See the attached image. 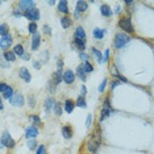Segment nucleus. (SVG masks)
<instances>
[{
	"label": "nucleus",
	"instance_id": "f257e3e1",
	"mask_svg": "<svg viewBox=\"0 0 154 154\" xmlns=\"http://www.w3.org/2000/svg\"><path fill=\"white\" fill-rule=\"evenodd\" d=\"M101 145V137H100V129L97 128L95 133H92V134L90 136V138L87 140V150H88L90 153L95 154L97 150H99Z\"/></svg>",
	"mask_w": 154,
	"mask_h": 154
},
{
	"label": "nucleus",
	"instance_id": "f03ea898",
	"mask_svg": "<svg viewBox=\"0 0 154 154\" xmlns=\"http://www.w3.org/2000/svg\"><path fill=\"white\" fill-rule=\"evenodd\" d=\"M129 41H131V37H129L128 34H125V33H119V34H116V37H115L113 45H115V48L121 49V48H124L125 45H128Z\"/></svg>",
	"mask_w": 154,
	"mask_h": 154
},
{
	"label": "nucleus",
	"instance_id": "7ed1b4c3",
	"mask_svg": "<svg viewBox=\"0 0 154 154\" xmlns=\"http://www.w3.org/2000/svg\"><path fill=\"white\" fill-rule=\"evenodd\" d=\"M119 26H120L122 30L128 32V33H133V32H134L133 25H132V21H131V19H129V17H121V19L119 20Z\"/></svg>",
	"mask_w": 154,
	"mask_h": 154
},
{
	"label": "nucleus",
	"instance_id": "20e7f679",
	"mask_svg": "<svg viewBox=\"0 0 154 154\" xmlns=\"http://www.w3.org/2000/svg\"><path fill=\"white\" fill-rule=\"evenodd\" d=\"M15 140H13L12 137H11V134H9V132H7V131H4L3 132V134H2V146L3 148H13L15 146Z\"/></svg>",
	"mask_w": 154,
	"mask_h": 154
},
{
	"label": "nucleus",
	"instance_id": "39448f33",
	"mask_svg": "<svg viewBox=\"0 0 154 154\" xmlns=\"http://www.w3.org/2000/svg\"><path fill=\"white\" fill-rule=\"evenodd\" d=\"M0 92H2L3 97H5V99H11V97L15 95V94H13V88L11 86H7L5 83L0 85Z\"/></svg>",
	"mask_w": 154,
	"mask_h": 154
},
{
	"label": "nucleus",
	"instance_id": "423d86ee",
	"mask_svg": "<svg viewBox=\"0 0 154 154\" xmlns=\"http://www.w3.org/2000/svg\"><path fill=\"white\" fill-rule=\"evenodd\" d=\"M24 16L26 17L28 20H32V23H36L38 19H40V11L34 7V8L29 9V11H26L25 13H24Z\"/></svg>",
	"mask_w": 154,
	"mask_h": 154
},
{
	"label": "nucleus",
	"instance_id": "0eeeda50",
	"mask_svg": "<svg viewBox=\"0 0 154 154\" xmlns=\"http://www.w3.org/2000/svg\"><path fill=\"white\" fill-rule=\"evenodd\" d=\"M11 45H12V36L11 34L2 36V38H0V49H2V50H7V49H9Z\"/></svg>",
	"mask_w": 154,
	"mask_h": 154
},
{
	"label": "nucleus",
	"instance_id": "6e6552de",
	"mask_svg": "<svg viewBox=\"0 0 154 154\" xmlns=\"http://www.w3.org/2000/svg\"><path fill=\"white\" fill-rule=\"evenodd\" d=\"M9 103L15 107H23L24 106V96L21 94H15V95L9 99Z\"/></svg>",
	"mask_w": 154,
	"mask_h": 154
},
{
	"label": "nucleus",
	"instance_id": "1a4fd4ad",
	"mask_svg": "<svg viewBox=\"0 0 154 154\" xmlns=\"http://www.w3.org/2000/svg\"><path fill=\"white\" fill-rule=\"evenodd\" d=\"M34 4H36V3L32 2V0H21V2L19 3V8L21 9V11H24V13H25L26 11L34 8Z\"/></svg>",
	"mask_w": 154,
	"mask_h": 154
},
{
	"label": "nucleus",
	"instance_id": "9d476101",
	"mask_svg": "<svg viewBox=\"0 0 154 154\" xmlns=\"http://www.w3.org/2000/svg\"><path fill=\"white\" fill-rule=\"evenodd\" d=\"M37 136H38V129L34 127V125H30V127L26 129V132H25V137L28 140H32L34 137H37Z\"/></svg>",
	"mask_w": 154,
	"mask_h": 154
},
{
	"label": "nucleus",
	"instance_id": "9b49d317",
	"mask_svg": "<svg viewBox=\"0 0 154 154\" xmlns=\"http://www.w3.org/2000/svg\"><path fill=\"white\" fill-rule=\"evenodd\" d=\"M55 101L51 96H49L46 100H45V111H46V113H50L51 109H54V107H55Z\"/></svg>",
	"mask_w": 154,
	"mask_h": 154
},
{
	"label": "nucleus",
	"instance_id": "f8f14e48",
	"mask_svg": "<svg viewBox=\"0 0 154 154\" xmlns=\"http://www.w3.org/2000/svg\"><path fill=\"white\" fill-rule=\"evenodd\" d=\"M63 80L66 85H72L75 80V74L71 71V70H67V71L63 74Z\"/></svg>",
	"mask_w": 154,
	"mask_h": 154
},
{
	"label": "nucleus",
	"instance_id": "ddd939ff",
	"mask_svg": "<svg viewBox=\"0 0 154 154\" xmlns=\"http://www.w3.org/2000/svg\"><path fill=\"white\" fill-rule=\"evenodd\" d=\"M19 74H20V76L25 80L26 83H29L30 80H32V76H30V72L28 71V69L26 67H21L20 69V71H19Z\"/></svg>",
	"mask_w": 154,
	"mask_h": 154
},
{
	"label": "nucleus",
	"instance_id": "4468645a",
	"mask_svg": "<svg viewBox=\"0 0 154 154\" xmlns=\"http://www.w3.org/2000/svg\"><path fill=\"white\" fill-rule=\"evenodd\" d=\"M76 72H78V76H79L80 79L86 80V78H87V71H86V69H85V63L78 66V69H76Z\"/></svg>",
	"mask_w": 154,
	"mask_h": 154
},
{
	"label": "nucleus",
	"instance_id": "2eb2a0df",
	"mask_svg": "<svg viewBox=\"0 0 154 154\" xmlns=\"http://www.w3.org/2000/svg\"><path fill=\"white\" fill-rule=\"evenodd\" d=\"M87 7H88L87 2H82V0H80V2L76 3V12L78 13H80V12L85 13L87 11Z\"/></svg>",
	"mask_w": 154,
	"mask_h": 154
},
{
	"label": "nucleus",
	"instance_id": "dca6fc26",
	"mask_svg": "<svg viewBox=\"0 0 154 154\" xmlns=\"http://www.w3.org/2000/svg\"><path fill=\"white\" fill-rule=\"evenodd\" d=\"M41 37H40V34L36 33V34H33V37H32V50H37L38 49V45H40L41 42Z\"/></svg>",
	"mask_w": 154,
	"mask_h": 154
},
{
	"label": "nucleus",
	"instance_id": "f3484780",
	"mask_svg": "<svg viewBox=\"0 0 154 154\" xmlns=\"http://www.w3.org/2000/svg\"><path fill=\"white\" fill-rule=\"evenodd\" d=\"M75 38L78 40H86V32L83 29V26H78L75 30Z\"/></svg>",
	"mask_w": 154,
	"mask_h": 154
},
{
	"label": "nucleus",
	"instance_id": "a211bd4d",
	"mask_svg": "<svg viewBox=\"0 0 154 154\" xmlns=\"http://www.w3.org/2000/svg\"><path fill=\"white\" fill-rule=\"evenodd\" d=\"M74 46L78 48L80 51H85V49H86V40H78V38H75V40H74Z\"/></svg>",
	"mask_w": 154,
	"mask_h": 154
},
{
	"label": "nucleus",
	"instance_id": "6ab92c4d",
	"mask_svg": "<svg viewBox=\"0 0 154 154\" xmlns=\"http://www.w3.org/2000/svg\"><path fill=\"white\" fill-rule=\"evenodd\" d=\"M75 106H76V104H75L72 100H66V101H65V111L67 112V113H71V112L74 111Z\"/></svg>",
	"mask_w": 154,
	"mask_h": 154
},
{
	"label": "nucleus",
	"instance_id": "aec40b11",
	"mask_svg": "<svg viewBox=\"0 0 154 154\" xmlns=\"http://www.w3.org/2000/svg\"><path fill=\"white\" fill-rule=\"evenodd\" d=\"M100 12H101V15L106 16V17H111L112 16V9L107 4H103L100 7Z\"/></svg>",
	"mask_w": 154,
	"mask_h": 154
},
{
	"label": "nucleus",
	"instance_id": "412c9836",
	"mask_svg": "<svg viewBox=\"0 0 154 154\" xmlns=\"http://www.w3.org/2000/svg\"><path fill=\"white\" fill-rule=\"evenodd\" d=\"M92 34H94V37H95V38H97V40H101V38L104 37V34H106V29L95 28V29H94V32H92Z\"/></svg>",
	"mask_w": 154,
	"mask_h": 154
},
{
	"label": "nucleus",
	"instance_id": "4be33fe9",
	"mask_svg": "<svg viewBox=\"0 0 154 154\" xmlns=\"http://www.w3.org/2000/svg\"><path fill=\"white\" fill-rule=\"evenodd\" d=\"M62 134H63L65 138H71L72 136V129L69 127V125H65V127H62Z\"/></svg>",
	"mask_w": 154,
	"mask_h": 154
},
{
	"label": "nucleus",
	"instance_id": "5701e85b",
	"mask_svg": "<svg viewBox=\"0 0 154 154\" xmlns=\"http://www.w3.org/2000/svg\"><path fill=\"white\" fill-rule=\"evenodd\" d=\"M111 112H115V109H111V108H107V107H104L103 109H101V113H100V121H103V120H106V119L109 116V113Z\"/></svg>",
	"mask_w": 154,
	"mask_h": 154
},
{
	"label": "nucleus",
	"instance_id": "b1692460",
	"mask_svg": "<svg viewBox=\"0 0 154 154\" xmlns=\"http://www.w3.org/2000/svg\"><path fill=\"white\" fill-rule=\"evenodd\" d=\"M62 79H63V75H62V70H57V71L54 72V76H53V80L55 82V85H59V83L62 82Z\"/></svg>",
	"mask_w": 154,
	"mask_h": 154
},
{
	"label": "nucleus",
	"instance_id": "393cba45",
	"mask_svg": "<svg viewBox=\"0 0 154 154\" xmlns=\"http://www.w3.org/2000/svg\"><path fill=\"white\" fill-rule=\"evenodd\" d=\"M58 11L62 13H69V7H67V2H59L58 3Z\"/></svg>",
	"mask_w": 154,
	"mask_h": 154
},
{
	"label": "nucleus",
	"instance_id": "a878e982",
	"mask_svg": "<svg viewBox=\"0 0 154 154\" xmlns=\"http://www.w3.org/2000/svg\"><path fill=\"white\" fill-rule=\"evenodd\" d=\"M4 58L8 62H15V59H16L15 51H4Z\"/></svg>",
	"mask_w": 154,
	"mask_h": 154
},
{
	"label": "nucleus",
	"instance_id": "bb28decb",
	"mask_svg": "<svg viewBox=\"0 0 154 154\" xmlns=\"http://www.w3.org/2000/svg\"><path fill=\"white\" fill-rule=\"evenodd\" d=\"M71 19L67 16H65V17H62L61 19V24H62V26L65 28V29H67V28H70V25H71Z\"/></svg>",
	"mask_w": 154,
	"mask_h": 154
},
{
	"label": "nucleus",
	"instance_id": "cd10ccee",
	"mask_svg": "<svg viewBox=\"0 0 154 154\" xmlns=\"http://www.w3.org/2000/svg\"><path fill=\"white\" fill-rule=\"evenodd\" d=\"M75 104H76V106H78V107H82V108H87V103H86V99H85V96H79L78 99H76Z\"/></svg>",
	"mask_w": 154,
	"mask_h": 154
},
{
	"label": "nucleus",
	"instance_id": "c85d7f7f",
	"mask_svg": "<svg viewBox=\"0 0 154 154\" xmlns=\"http://www.w3.org/2000/svg\"><path fill=\"white\" fill-rule=\"evenodd\" d=\"M92 54L95 55L96 57V59H97V62H99V63H103V55H101V53L99 50H97V49H95V48H92Z\"/></svg>",
	"mask_w": 154,
	"mask_h": 154
},
{
	"label": "nucleus",
	"instance_id": "c756f323",
	"mask_svg": "<svg viewBox=\"0 0 154 154\" xmlns=\"http://www.w3.org/2000/svg\"><path fill=\"white\" fill-rule=\"evenodd\" d=\"M13 51H15V54L16 55H20V57H23L24 54V48H23V45H16L15 48H13Z\"/></svg>",
	"mask_w": 154,
	"mask_h": 154
},
{
	"label": "nucleus",
	"instance_id": "7c9ffc66",
	"mask_svg": "<svg viewBox=\"0 0 154 154\" xmlns=\"http://www.w3.org/2000/svg\"><path fill=\"white\" fill-rule=\"evenodd\" d=\"M8 25H7V24H2V25H0V34H2V36H7V34H9V32H8Z\"/></svg>",
	"mask_w": 154,
	"mask_h": 154
},
{
	"label": "nucleus",
	"instance_id": "2f4dec72",
	"mask_svg": "<svg viewBox=\"0 0 154 154\" xmlns=\"http://www.w3.org/2000/svg\"><path fill=\"white\" fill-rule=\"evenodd\" d=\"M26 146H28V148H29L30 150H34V149H36V146H37V141H36L34 138L29 140V141H28V143H26Z\"/></svg>",
	"mask_w": 154,
	"mask_h": 154
},
{
	"label": "nucleus",
	"instance_id": "473e14b6",
	"mask_svg": "<svg viewBox=\"0 0 154 154\" xmlns=\"http://www.w3.org/2000/svg\"><path fill=\"white\" fill-rule=\"evenodd\" d=\"M54 112H55V115H57V116H61V115H62V104L61 103H55Z\"/></svg>",
	"mask_w": 154,
	"mask_h": 154
},
{
	"label": "nucleus",
	"instance_id": "72a5a7b5",
	"mask_svg": "<svg viewBox=\"0 0 154 154\" xmlns=\"http://www.w3.org/2000/svg\"><path fill=\"white\" fill-rule=\"evenodd\" d=\"M28 29H29V32H30V33L36 34V30H37V24H36V23H30V24H29V28H28Z\"/></svg>",
	"mask_w": 154,
	"mask_h": 154
},
{
	"label": "nucleus",
	"instance_id": "f704fd0d",
	"mask_svg": "<svg viewBox=\"0 0 154 154\" xmlns=\"http://www.w3.org/2000/svg\"><path fill=\"white\" fill-rule=\"evenodd\" d=\"M29 119H30V120H32V121H33L36 125L41 124V119L38 117V116H36V115H32V116H29Z\"/></svg>",
	"mask_w": 154,
	"mask_h": 154
},
{
	"label": "nucleus",
	"instance_id": "c9c22d12",
	"mask_svg": "<svg viewBox=\"0 0 154 154\" xmlns=\"http://www.w3.org/2000/svg\"><path fill=\"white\" fill-rule=\"evenodd\" d=\"M85 69H86L87 74H88V72H92V71H94V67L91 66L90 62H85Z\"/></svg>",
	"mask_w": 154,
	"mask_h": 154
},
{
	"label": "nucleus",
	"instance_id": "e433bc0d",
	"mask_svg": "<svg viewBox=\"0 0 154 154\" xmlns=\"http://www.w3.org/2000/svg\"><path fill=\"white\" fill-rule=\"evenodd\" d=\"M36 154H46V148H45V145H40V146H38Z\"/></svg>",
	"mask_w": 154,
	"mask_h": 154
},
{
	"label": "nucleus",
	"instance_id": "4c0bfd02",
	"mask_svg": "<svg viewBox=\"0 0 154 154\" xmlns=\"http://www.w3.org/2000/svg\"><path fill=\"white\" fill-rule=\"evenodd\" d=\"M106 87H107V79H104L103 82L100 83V86H99V92H104Z\"/></svg>",
	"mask_w": 154,
	"mask_h": 154
},
{
	"label": "nucleus",
	"instance_id": "58836bf2",
	"mask_svg": "<svg viewBox=\"0 0 154 154\" xmlns=\"http://www.w3.org/2000/svg\"><path fill=\"white\" fill-rule=\"evenodd\" d=\"M79 57H80V59H82V61H85V62L88 61V54L85 53V51H80V53H79Z\"/></svg>",
	"mask_w": 154,
	"mask_h": 154
},
{
	"label": "nucleus",
	"instance_id": "ea45409f",
	"mask_svg": "<svg viewBox=\"0 0 154 154\" xmlns=\"http://www.w3.org/2000/svg\"><path fill=\"white\" fill-rule=\"evenodd\" d=\"M28 103H29V107H34V103H36V99H34V96H29V99H28Z\"/></svg>",
	"mask_w": 154,
	"mask_h": 154
},
{
	"label": "nucleus",
	"instance_id": "a19ab883",
	"mask_svg": "<svg viewBox=\"0 0 154 154\" xmlns=\"http://www.w3.org/2000/svg\"><path fill=\"white\" fill-rule=\"evenodd\" d=\"M91 122H92V116H91V115H88V116H87V120H86V127H87V128L91 127Z\"/></svg>",
	"mask_w": 154,
	"mask_h": 154
},
{
	"label": "nucleus",
	"instance_id": "79ce46f5",
	"mask_svg": "<svg viewBox=\"0 0 154 154\" xmlns=\"http://www.w3.org/2000/svg\"><path fill=\"white\" fill-rule=\"evenodd\" d=\"M44 33L48 34V36H50L51 34V30H50V28H49L48 25H44Z\"/></svg>",
	"mask_w": 154,
	"mask_h": 154
},
{
	"label": "nucleus",
	"instance_id": "37998d69",
	"mask_svg": "<svg viewBox=\"0 0 154 154\" xmlns=\"http://www.w3.org/2000/svg\"><path fill=\"white\" fill-rule=\"evenodd\" d=\"M108 58H109V50H106V53H104V57H103V61L107 62Z\"/></svg>",
	"mask_w": 154,
	"mask_h": 154
},
{
	"label": "nucleus",
	"instance_id": "c03bdc74",
	"mask_svg": "<svg viewBox=\"0 0 154 154\" xmlns=\"http://www.w3.org/2000/svg\"><path fill=\"white\" fill-rule=\"evenodd\" d=\"M80 92H82V95H80V96H85L86 95V92H87L86 86H82V88H80Z\"/></svg>",
	"mask_w": 154,
	"mask_h": 154
},
{
	"label": "nucleus",
	"instance_id": "a18cd8bd",
	"mask_svg": "<svg viewBox=\"0 0 154 154\" xmlns=\"http://www.w3.org/2000/svg\"><path fill=\"white\" fill-rule=\"evenodd\" d=\"M120 85V80H113V83H112V90H115V87H117Z\"/></svg>",
	"mask_w": 154,
	"mask_h": 154
},
{
	"label": "nucleus",
	"instance_id": "49530a36",
	"mask_svg": "<svg viewBox=\"0 0 154 154\" xmlns=\"http://www.w3.org/2000/svg\"><path fill=\"white\" fill-rule=\"evenodd\" d=\"M62 67H63V61H62V59H58V69L62 70Z\"/></svg>",
	"mask_w": 154,
	"mask_h": 154
},
{
	"label": "nucleus",
	"instance_id": "de8ad7c7",
	"mask_svg": "<svg viewBox=\"0 0 154 154\" xmlns=\"http://www.w3.org/2000/svg\"><path fill=\"white\" fill-rule=\"evenodd\" d=\"M33 66H34L36 69H40V67H41L40 63H38V61H34V62H33Z\"/></svg>",
	"mask_w": 154,
	"mask_h": 154
},
{
	"label": "nucleus",
	"instance_id": "09e8293b",
	"mask_svg": "<svg viewBox=\"0 0 154 154\" xmlns=\"http://www.w3.org/2000/svg\"><path fill=\"white\" fill-rule=\"evenodd\" d=\"M23 58H24V59H29L30 57H29V54H24V55H23Z\"/></svg>",
	"mask_w": 154,
	"mask_h": 154
},
{
	"label": "nucleus",
	"instance_id": "8fccbe9b",
	"mask_svg": "<svg viewBox=\"0 0 154 154\" xmlns=\"http://www.w3.org/2000/svg\"><path fill=\"white\" fill-rule=\"evenodd\" d=\"M49 4H50V5H54V4H55V2H53V0H50V2H49Z\"/></svg>",
	"mask_w": 154,
	"mask_h": 154
},
{
	"label": "nucleus",
	"instance_id": "3c124183",
	"mask_svg": "<svg viewBox=\"0 0 154 154\" xmlns=\"http://www.w3.org/2000/svg\"><path fill=\"white\" fill-rule=\"evenodd\" d=\"M15 16H21V12H15Z\"/></svg>",
	"mask_w": 154,
	"mask_h": 154
}]
</instances>
